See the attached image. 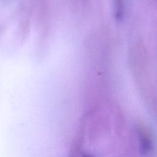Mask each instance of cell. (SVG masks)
Here are the masks:
<instances>
[{
	"label": "cell",
	"mask_w": 157,
	"mask_h": 157,
	"mask_svg": "<svg viewBox=\"0 0 157 157\" xmlns=\"http://www.w3.org/2000/svg\"><path fill=\"white\" fill-rule=\"evenodd\" d=\"M151 148V142L148 137L145 135H142L141 137L140 149V152L143 154H147Z\"/></svg>",
	"instance_id": "obj_1"
},
{
	"label": "cell",
	"mask_w": 157,
	"mask_h": 157,
	"mask_svg": "<svg viewBox=\"0 0 157 157\" xmlns=\"http://www.w3.org/2000/svg\"><path fill=\"white\" fill-rule=\"evenodd\" d=\"M83 157H90V156H84Z\"/></svg>",
	"instance_id": "obj_2"
}]
</instances>
